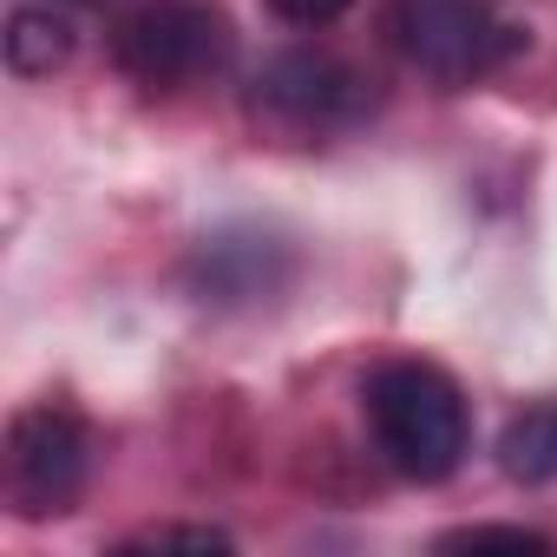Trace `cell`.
<instances>
[{
    "instance_id": "3957f363",
    "label": "cell",
    "mask_w": 557,
    "mask_h": 557,
    "mask_svg": "<svg viewBox=\"0 0 557 557\" xmlns=\"http://www.w3.org/2000/svg\"><path fill=\"white\" fill-rule=\"evenodd\" d=\"M394 40L426 79L472 86L524 53V21H511L498 0H400Z\"/></svg>"
},
{
    "instance_id": "5b68a950",
    "label": "cell",
    "mask_w": 557,
    "mask_h": 557,
    "mask_svg": "<svg viewBox=\"0 0 557 557\" xmlns=\"http://www.w3.org/2000/svg\"><path fill=\"white\" fill-rule=\"evenodd\" d=\"M92 472V433L73 407L40 400L21 407L8 426V498L21 518H60L86 492Z\"/></svg>"
},
{
    "instance_id": "9c48e42d",
    "label": "cell",
    "mask_w": 557,
    "mask_h": 557,
    "mask_svg": "<svg viewBox=\"0 0 557 557\" xmlns=\"http://www.w3.org/2000/svg\"><path fill=\"white\" fill-rule=\"evenodd\" d=\"M119 550H230V531H216V524H151V531L125 537Z\"/></svg>"
},
{
    "instance_id": "7a4b0ae2",
    "label": "cell",
    "mask_w": 557,
    "mask_h": 557,
    "mask_svg": "<svg viewBox=\"0 0 557 557\" xmlns=\"http://www.w3.org/2000/svg\"><path fill=\"white\" fill-rule=\"evenodd\" d=\"M112 60L145 92L203 86L230 60V21L210 0H138L112 34Z\"/></svg>"
},
{
    "instance_id": "ba28073f",
    "label": "cell",
    "mask_w": 557,
    "mask_h": 557,
    "mask_svg": "<svg viewBox=\"0 0 557 557\" xmlns=\"http://www.w3.org/2000/svg\"><path fill=\"white\" fill-rule=\"evenodd\" d=\"M440 550H550L544 531H524V524H466V531H446Z\"/></svg>"
},
{
    "instance_id": "30bf717a",
    "label": "cell",
    "mask_w": 557,
    "mask_h": 557,
    "mask_svg": "<svg viewBox=\"0 0 557 557\" xmlns=\"http://www.w3.org/2000/svg\"><path fill=\"white\" fill-rule=\"evenodd\" d=\"M355 8V0H269V14L275 21H289V27H329Z\"/></svg>"
},
{
    "instance_id": "277c9868",
    "label": "cell",
    "mask_w": 557,
    "mask_h": 557,
    "mask_svg": "<svg viewBox=\"0 0 557 557\" xmlns=\"http://www.w3.org/2000/svg\"><path fill=\"white\" fill-rule=\"evenodd\" d=\"M368 106H374L368 79L335 53H275L249 86V112L275 132H289V138L355 132L368 119Z\"/></svg>"
},
{
    "instance_id": "6da1fadb",
    "label": "cell",
    "mask_w": 557,
    "mask_h": 557,
    "mask_svg": "<svg viewBox=\"0 0 557 557\" xmlns=\"http://www.w3.org/2000/svg\"><path fill=\"white\" fill-rule=\"evenodd\" d=\"M361 407H368V426H374V446L381 459L400 472V479H420V485H440L466 466L472 453V413H466V394L446 368L433 361H381L361 387Z\"/></svg>"
},
{
    "instance_id": "8992f818",
    "label": "cell",
    "mask_w": 557,
    "mask_h": 557,
    "mask_svg": "<svg viewBox=\"0 0 557 557\" xmlns=\"http://www.w3.org/2000/svg\"><path fill=\"white\" fill-rule=\"evenodd\" d=\"M73 60V14L66 8H14L8 21V66L21 79H47Z\"/></svg>"
},
{
    "instance_id": "52a82bcc",
    "label": "cell",
    "mask_w": 557,
    "mask_h": 557,
    "mask_svg": "<svg viewBox=\"0 0 557 557\" xmlns=\"http://www.w3.org/2000/svg\"><path fill=\"white\" fill-rule=\"evenodd\" d=\"M498 466L518 485H550L557 479V400H537L505 420L498 433Z\"/></svg>"
}]
</instances>
